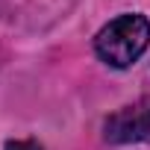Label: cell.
<instances>
[{
  "label": "cell",
  "instance_id": "6da1fadb",
  "mask_svg": "<svg viewBox=\"0 0 150 150\" xmlns=\"http://www.w3.org/2000/svg\"><path fill=\"white\" fill-rule=\"evenodd\" d=\"M147 44H150V24L141 15H121L112 24H106L94 38L97 56L109 62L112 68L132 65L144 53Z\"/></svg>",
  "mask_w": 150,
  "mask_h": 150
},
{
  "label": "cell",
  "instance_id": "3957f363",
  "mask_svg": "<svg viewBox=\"0 0 150 150\" xmlns=\"http://www.w3.org/2000/svg\"><path fill=\"white\" fill-rule=\"evenodd\" d=\"M6 150H41V147H38L35 141H9Z\"/></svg>",
  "mask_w": 150,
  "mask_h": 150
},
{
  "label": "cell",
  "instance_id": "7a4b0ae2",
  "mask_svg": "<svg viewBox=\"0 0 150 150\" xmlns=\"http://www.w3.org/2000/svg\"><path fill=\"white\" fill-rule=\"evenodd\" d=\"M103 135L115 144H129V141H147L150 144V97L109 115L103 124Z\"/></svg>",
  "mask_w": 150,
  "mask_h": 150
}]
</instances>
